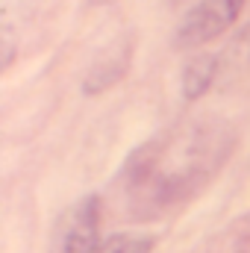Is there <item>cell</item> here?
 <instances>
[{
	"label": "cell",
	"mask_w": 250,
	"mask_h": 253,
	"mask_svg": "<svg viewBox=\"0 0 250 253\" xmlns=\"http://www.w3.org/2000/svg\"><path fill=\"white\" fill-rule=\"evenodd\" d=\"M100 248V200L83 197L68 206L50 236V253H94Z\"/></svg>",
	"instance_id": "1"
},
{
	"label": "cell",
	"mask_w": 250,
	"mask_h": 253,
	"mask_svg": "<svg viewBox=\"0 0 250 253\" xmlns=\"http://www.w3.org/2000/svg\"><path fill=\"white\" fill-rule=\"evenodd\" d=\"M245 3L248 0H200L180 27V44L200 47V44L218 39L239 21Z\"/></svg>",
	"instance_id": "2"
},
{
	"label": "cell",
	"mask_w": 250,
	"mask_h": 253,
	"mask_svg": "<svg viewBox=\"0 0 250 253\" xmlns=\"http://www.w3.org/2000/svg\"><path fill=\"white\" fill-rule=\"evenodd\" d=\"M250 68V24L230 42L224 53H218V83L227 85Z\"/></svg>",
	"instance_id": "3"
},
{
	"label": "cell",
	"mask_w": 250,
	"mask_h": 253,
	"mask_svg": "<svg viewBox=\"0 0 250 253\" xmlns=\"http://www.w3.org/2000/svg\"><path fill=\"white\" fill-rule=\"evenodd\" d=\"M218 83V56H197L191 59V65L186 68V77H183V91H186L188 100L200 97L206 88H212Z\"/></svg>",
	"instance_id": "4"
},
{
	"label": "cell",
	"mask_w": 250,
	"mask_h": 253,
	"mask_svg": "<svg viewBox=\"0 0 250 253\" xmlns=\"http://www.w3.org/2000/svg\"><path fill=\"white\" fill-rule=\"evenodd\" d=\"M94 253H153V236L118 233V236L100 242V248H97Z\"/></svg>",
	"instance_id": "5"
}]
</instances>
